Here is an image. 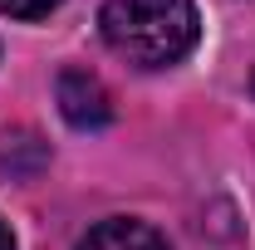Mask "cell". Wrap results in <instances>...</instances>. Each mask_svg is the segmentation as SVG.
Instances as JSON below:
<instances>
[{
	"label": "cell",
	"mask_w": 255,
	"mask_h": 250,
	"mask_svg": "<svg viewBox=\"0 0 255 250\" xmlns=\"http://www.w3.org/2000/svg\"><path fill=\"white\" fill-rule=\"evenodd\" d=\"M98 34L137 69H172L196 49L201 15L196 0H108L98 10Z\"/></svg>",
	"instance_id": "1"
},
{
	"label": "cell",
	"mask_w": 255,
	"mask_h": 250,
	"mask_svg": "<svg viewBox=\"0 0 255 250\" xmlns=\"http://www.w3.org/2000/svg\"><path fill=\"white\" fill-rule=\"evenodd\" d=\"M54 103H59L64 123L79 127V132H98V127L113 123V98L103 89V79L89 69H59L54 79Z\"/></svg>",
	"instance_id": "2"
},
{
	"label": "cell",
	"mask_w": 255,
	"mask_h": 250,
	"mask_svg": "<svg viewBox=\"0 0 255 250\" xmlns=\"http://www.w3.org/2000/svg\"><path fill=\"white\" fill-rule=\"evenodd\" d=\"M79 250H172V246H167V236L157 226L132 221V216H113V221H98L79 241Z\"/></svg>",
	"instance_id": "3"
},
{
	"label": "cell",
	"mask_w": 255,
	"mask_h": 250,
	"mask_svg": "<svg viewBox=\"0 0 255 250\" xmlns=\"http://www.w3.org/2000/svg\"><path fill=\"white\" fill-rule=\"evenodd\" d=\"M49 10H59V0H0V15L10 20H44Z\"/></svg>",
	"instance_id": "4"
},
{
	"label": "cell",
	"mask_w": 255,
	"mask_h": 250,
	"mask_svg": "<svg viewBox=\"0 0 255 250\" xmlns=\"http://www.w3.org/2000/svg\"><path fill=\"white\" fill-rule=\"evenodd\" d=\"M0 250H15V236H10V226L0 221Z\"/></svg>",
	"instance_id": "5"
},
{
	"label": "cell",
	"mask_w": 255,
	"mask_h": 250,
	"mask_svg": "<svg viewBox=\"0 0 255 250\" xmlns=\"http://www.w3.org/2000/svg\"><path fill=\"white\" fill-rule=\"evenodd\" d=\"M251 89H255V74H251Z\"/></svg>",
	"instance_id": "6"
}]
</instances>
